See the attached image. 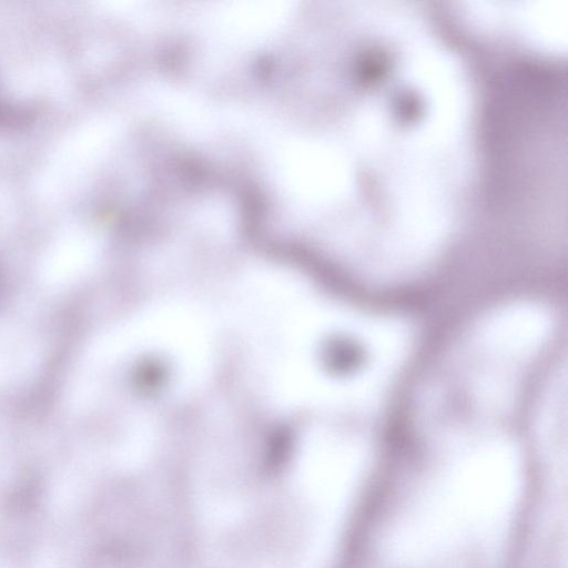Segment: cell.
Wrapping results in <instances>:
<instances>
[{
  "mask_svg": "<svg viewBox=\"0 0 568 568\" xmlns=\"http://www.w3.org/2000/svg\"><path fill=\"white\" fill-rule=\"evenodd\" d=\"M0 113H1V106H0Z\"/></svg>",
  "mask_w": 568,
  "mask_h": 568,
  "instance_id": "6da1fadb",
  "label": "cell"
}]
</instances>
